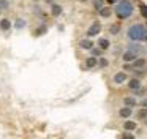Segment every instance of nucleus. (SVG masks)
Returning a JSON list of instances; mask_svg holds the SVG:
<instances>
[{"label":"nucleus","instance_id":"nucleus-1","mask_svg":"<svg viewBox=\"0 0 147 139\" xmlns=\"http://www.w3.org/2000/svg\"><path fill=\"white\" fill-rule=\"evenodd\" d=\"M114 13L115 16H117L119 19H128V18H131L133 16V13H134V5H133V2L131 0H120V2L115 5V8H114Z\"/></svg>","mask_w":147,"mask_h":139},{"label":"nucleus","instance_id":"nucleus-2","mask_svg":"<svg viewBox=\"0 0 147 139\" xmlns=\"http://www.w3.org/2000/svg\"><path fill=\"white\" fill-rule=\"evenodd\" d=\"M127 35L133 43H141V41H147V28L144 24H133L128 27Z\"/></svg>","mask_w":147,"mask_h":139},{"label":"nucleus","instance_id":"nucleus-3","mask_svg":"<svg viewBox=\"0 0 147 139\" xmlns=\"http://www.w3.org/2000/svg\"><path fill=\"white\" fill-rule=\"evenodd\" d=\"M146 59H136V60H133L131 63H127L125 65V70H131V71H134V73H142V70L146 68Z\"/></svg>","mask_w":147,"mask_h":139},{"label":"nucleus","instance_id":"nucleus-4","mask_svg":"<svg viewBox=\"0 0 147 139\" xmlns=\"http://www.w3.org/2000/svg\"><path fill=\"white\" fill-rule=\"evenodd\" d=\"M100 32H101V24H100L98 21H95V22H92V25H90L89 28H87V36L93 38V36H96V35H100Z\"/></svg>","mask_w":147,"mask_h":139},{"label":"nucleus","instance_id":"nucleus-5","mask_svg":"<svg viewBox=\"0 0 147 139\" xmlns=\"http://www.w3.org/2000/svg\"><path fill=\"white\" fill-rule=\"evenodd\" d=\"M127 79H128L127 71H119V73H115V74L112 76V82H114V84H117V85L127 82Z\"/></svg>","mask_w":147,"mask_h":139},{"label":"nucleus","instance_id":"nucleus-6","mask_svg":"<svg viewBox=\"0 0 147 139\" xmlns=\"http://www.w3.org/2000/svg\"><path fill=\"white\" fill-rule=\"evenodd\" d=\"M131 114H133V109L131 107H127V106H123V107H120L119 109V115L122 117V119H125V120H128L131 117Z\"/></svg>","mask_w":147,"mask_h":139},{"label":"nucleus","instance_id":"nucleus-7","mask_svg":"<svg viewBox=\"0 0 147 139\" xmlns=\"http://www.w3.org/2000/svg\"><path fill=\"white\" fill-rule=\"evenodd\" d=\"M128 88H130V90H133V92L139 90V88H141V81L138 78H131L130 81H128Z\"/></svg>","mask_w":147,"mask_h":139},{"label":"nucleus","instance_id":"nucleus-8","mask_svg":"<svg viewBox=\"0 0 147 139\" xmlns=\"http://www.w3.org/2000/svg\"><path fill=\"white\" fill-rule=\"evenodd\" d=\"M79 47L81 49H86V51H90L93 47V41L90 38H84V40L79 41Z\"/></svg>","mask_w":147,"mask_h":139},{"label":"nucleus","instance_id":"nucleus-9","mask_svg":"<svg viewBox=\"0 0 147 139\" xmlns=\"http://www.w3.org/2000/svg\"><path fill=\"white\" fill-rule=\"evenodd\" d=\"M98 14L101 16V18H105V19L111 18V16H112V9H111V6H103V8H100V9H98Z\"/></svg>","mask_w":147,"mask_h":139},{"label":"nucleus","instance_id":"nucleus-10","mask_svg":"<svg viewBox=\"0 0 147 139\" xmlns=\"http://www.w3.org/2000/svg\"><path fill=\"white\" fill-rule=\"evenodd\" d=\"M136 126H138V123L134 122V120H125V123H123V130L128 131V133H131L133 130H136Z\"/></svg>","mask_w":147,"mask_h":139},{"label":"nucleus","instance_id":"nucleus-11","mask_svg":"<svg viewBox=\"0 0 147 139\" xmlns=\"http://www.w3.org/2000/svg\"><path fill=\"white\" fill-rule=\"evenodd\" d=\"M10 28H11V21H10V19H7V18L0 19V30H2V32H8Z\"/></svg>","mask_w":147,"mask_h":139},{"label":"nucleus","instance_id":"nucleus-12","mask_svg":"<svg viewBox=\"0 0 147 139\" xmlns=\"http://www.w3.org/2000/svg\"><path fill=\"white\" fill-rule=\"evenodd\" d=\"M96 65H98V59H95V57H92V55L86 59V68L90 70V68H95Z\"/></svg>","mask_w":147,"mask_h":139},{"label":"nucleus","instance_id":"nucleus-13","mask_svg":"<svg viewBox=\"0 0 147 139\" xmlns=\"http://www.w3.org/2000/svg\"><path fill=\"white\" fill-rule=\"evenodd\" d=\"M109 46H111V43H109V40H108V38H100V40H98V49L106 51Z\"/></svg>","mask_w":147,"mask_h":139},{"label":"nucleus","instance_id":"nucleus-14","mask_svg":"<svg viewBox=\"0 0 147 139\" xmlns=\"http://www.w3.org/2000/svg\"><path fill=\"white\" fill-rule=\"evenodd\" d=\"M123 104L127 107H131V109H133V107L136 106V98L134 96H125L123 98Z\"/></svg>","mask_w":147,"mask_h":139},{"label":"nucleus","instance_id":"nucleus-15","mask_svg":"<svg viewBox=\"0 0 147 139\" xmlns=\"http://www.w3.org/2000/svg\"><path fill=\"white\" fill-rule=\"evenodd\" d=\"M62 11H63V8H62L59 3H54V5L51 6V13H52V16H55V18H57V16H60Z\"/></svg>","mask_w":147,"mask_h":139},{"label":"nucleus","instance_id":"nucleus-16","mask_svg":"<svg viewBox=\"0 0 147 139\" xmlns=\"http://www.w3.org/2000/svg\"><path fill=\"white\" fill-rule=\"evenodd\" d=\"M26 24H27V22H26V19L18 18V19H16V22H14V27H16L18 30H21V28H24V27H26Z\"/></svg>","mask_w":147,"mask_h":139},{"label":"nucleus","instance_id":"nucleus-17","mask_svg":"<svg viewBox=\"0 0 147 139\" xmlns=\"http://www.w3.org/2000/svg\"><path fill=\"white\" fill-rule=\"evenodd\" d=\"M46 32H48V27H46V25L43 24V25H40V27L36 28V30H35V33H33V35H35V36H40V35H45Z\"/></svg>","mask_w":147,"mask_h":139},{"label":"nucleus","instance_id":"nucleus-18","mask_svg":"<svg viewBox=\"0 0 147 139\" xmlns=\"http://www.w3.org/2000/svg\"><path fill=\"white\" fill-rule=\"evenodd\" d=\"M109 32H111L112 35H117L119 32H120V25H119V24H112L111 27H109Z\"/></svg>","mask_w":147,"mask_h":139},{"label":"nucleus","instance_id":"nucleus-19","mask_svg":"<svg viewBox=\"0 0 147 139\" xmlns=\"http://www.w3.org/2000/svg\"><path fill=\"white\" fill-rule=\"evenodd\" d=\"M139 11H141V16L147 19V5L146 3H141L139 5Z\"/></svg>","mask_w":147,"mask_h":139},{"label":"nucleus","instance_id":"nucleus-20","mask_svg":"<svg viewBox=\"0 0 147 139\" xmlns=\"http://www.w3.org/2000/svg\"><path fill=\"white\" fill-rule=\"evenodd\" d=\"M90 52H92V57L98 59V57L101 55V52H103V51H101V49H98V47H92V49H90Z\"/></svg>","mask_w":147,"mask_h":139},{"label":"nucleus","instance_id":"nucleus-21","mask_svg":"<svg viewBox=\"0 0 147 139\" xmlns=\"http://www.w3.org/2000/svg\"><path fill=\"white\" fill-rule=\"evenodd\" d=\"M108 65H109L108 59H103V57H101V59H98V65H96V66H101V68H106Z\"/></svg>","mask_w":147,"mask_h":139},{"label":"nucleus","instance_id":"nucleus-22","mask_svg":"<svg viewBox=\"0 0 147 139\" xmlns=\"http://www.w3.org/2000/svg\"><path fill=\"white\" fill-rule=\"evenodd\" d=\"M93 6H95V9L103 8V6H105V0H95V2H93Z\"/></svg>","mask_w":147,"mask_h":139},{"label":"nucleus","instance_id":"nucleus-23","mask_svg":"<svg viewBox=\"0 0 147 139\" xmlns=\"http://www.w3.org/2000/svg\"><path fill=\"white\" fill-rule=\"evenodd\" d=\"M138 117H139V119H147V109H146V107L139 109V112H138Z\"/></svg>","mask_w":147,"mask_h":139},{"label":"nucleus","instance_id":"nucleus-24","mask_svg":"<svg viewBox=\"0 0 147 139\" xmlns=\"http://www.w3.org/2000/svg\"><path fill=\"white\" fill-rule=\"evenodd\" d=\"M8 6H10L8 5V0H0V13L3 11V9H7Z\"/></svg>","mask_w":147,"mask_h":139},{"label":"nucleus","instance_id":"nucleus-25","mask_svg":"<svg viewBox=\"0 0 147 139\" xmlns=\"http://www.w3.org/2000/svg\"><path fill=\"white\" fill-rule=\"evenodd\" d=\"M120 139H134V136L131 134V133H128V131H125V133H122V136H120Z\"/></svg>","mask_w":147,"mask_h":139},{"label":"nucleus","instance_id":"nucleus-26","mask_svg":"<svg viewBox=\"0 0 147 139\" xmlns=\"http://www.w3.org/2000/svg\"><path fill=\"white\" fill-rule=\"evenodd\" d=\"M106 2H108L109 5H117V3L120 2V0H106Z\"/></svg>","mask_w":147,"mask_h":139},{"label":"nucleus","instance_id":"nucleus-27","mask_svg":"<svg viewBox=\"0 0 147 139\" xmlns=\"http://www.w3.org/2000/svg\"><path fill=\"white\" fill-rule=\"evenodd\" d=\"M141 106H142V107H146V109H147V100H142V103H141Z\"/></svg>","mask_w":147,"mask_h":139},{"label":"nucleus","instance_id":"nucleus-28","mask_svg":"<svg viewBox=\"0 0 147 139\" xmlns=\"http://www.w3.org/2000/svg\"><path fill=\"white\" fill-rule=\"evenodd\" d=\"M146 28H147V24H146Z\"/></svg>","mask_w":147,"mask_h":139}]
</instances>
